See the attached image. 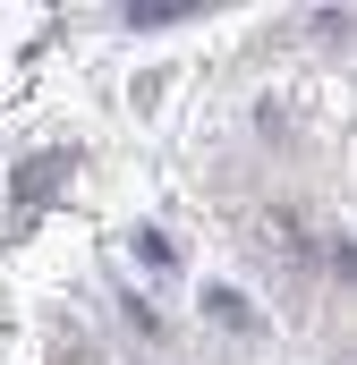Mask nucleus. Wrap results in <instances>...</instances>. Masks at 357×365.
Listing matches in <instances>:
<instances>
[{
    "label": "nucleus",
    "mask_w": 357,
    "mask_h": 365,
    "mask_svg": "<svg viewBox=\"0 0 357 365\" xmlns=\"http://www.w3.org/2000/svg\"><path fill=\"white\" fill-rule=\"evenodd\" d=\"M178 17H187V9H128V26H136V34H154V26H178Z\"/></svg>",
    "instance_id": "nucleus-4"
},
{
    "label": "nucleus",
    "mask_w": 357,
    "mask_h": 365,
    "mask_svg": "<svg viewBox=\"0 0 357 365\" xmlns=\"http://www.w3.org/2000/svg\"><path fill=\"white\" fill-rule=\"evenodd\" d=\"M60 170H69V162H60V153H43V162H26V170H17V195H43V187L60 179Z\"/></svg>",
    "instance_id": "nucleus-3"
},
{
    "label": "nucleus",
    "mask_w": 357,
    "mask_h": 365,
    "mask_svg": "<svg viewBox=\"0 0 357 365\" xmlns=\"http://www.w3.org/2000/svg\"><path fill=\"white\" fill-rule=\"evenodd\" d=\"M204 314H221V323H238V331H256V306H247L238 289H204Z\"/></svg>",
    "instance_id": "nucleus-1"
},
{
    "label": "nucleus",
    "mask_w": 357,
    "mask_h": 365,
    "mask_svg": "<svg viewBox=\"0 0 357 365\" xmlns=\"http://www.w3.org/2000/svg\"><path fill=\"white\" fill-rule=\"evenodd\" d=\"M128 247H136V264H145V272H171V238H162V230H136Z\"/></svg>",
    "instance_id": "nucleus-2"
}]
</instances>
